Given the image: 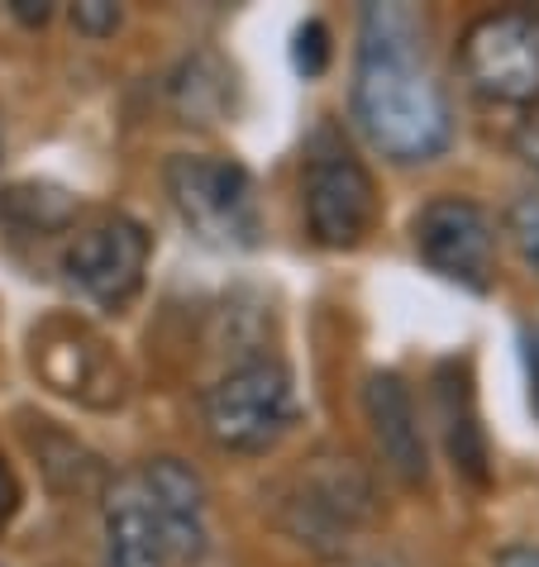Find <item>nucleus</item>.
I'll return each instance as SVG.
<instances>
[{"label":"nucleus","instance_id":"f257e3e1","mask_svg":"<svg viewBox=\"0 0 539 567\" xmlns=\"http://www.w3.org/2000/svg\"><path fill=\"white\" fill-rule=\"evenodd\" d=\"M354 120L391 163H430L449 148L454 115L425 53V20L410 6H368L358 24Z\"/></svg>","mask_w":539,"mask_h":567},{"label":"nucleus","instance_id":"f03ea898","mask_svg":"<svg viewBox=\"0 0 539 567\" xmlns=\"http://www.w3.org/2000/svg\"><path fill=\"white\" fill-rule=\"evenodd\" d=\"M373 519V477L348 453H315L277 501V525L315 554H339Z\"/></svg>","mask_w":539,"mask_h":567},{"label":"nucleus","instance_id":"7ed1b4c3","mask_svg":"<svg viewBox=\"0 0 539 567\" xmlns=\"http://www.w3.org/2000/svg\"><path fill=\"white\" fill-rule=\"evenodd\" d=\"M182 225L211 248H253L263 234L253 177L215 153H172L163 167Z\"/></svg>","mask_w":539,"mask_h":567},{"label":"nucleus","instance_id":"20e7f679","mask_svg":"<svg viewBox=\"0 0 539 567\" xmlns=\"http://www.w3.org/2000/svg\"><path fill=\"white\" fill-rule=\"evenodd\" d=\"M201 420L215 449L267 453L296 424V386L277 358H248L201 396Z\"/></svg>","mask_w":539,"mask_h":567},{"label":"nucleus","instance_id":"39448f33","mask_svg":"<svg viewBox=\"0 0 539 567\" xmlns=\"http://www.w3.org/2000/svg\"><path fill=\"white\" fill-rule=\"evenodd\" d=\"M464 76L478 96L497 105H530L539 101V14L501 10L482 14L464 34Z\"/></svg>","mask_w":539,"mask_h":567},{"label":"nucleus","instance_id":"423d86ee","mask_svg":"<svg viewBox=\"0 0 539 567\" xmlns=\"http://www.w3.org/2000/svg\"><path fill=\"white\" fill-rule=\"evenodd\" d=\"M149 258H153V244H149V229L139 225V219L101 215L96 225H87L72 239L62 267H68V281L91 306L124 310L139 296V287H144Z\"/></svg>","mask_w":539,"mask_h":567},{"label":"nucleus","instance_id":"0eeeda50","mask_svg":"<svg viewBox=\"0 0 539 567\" xmlns=\"http://www.w3.org/2000/svg\"><path fill=\"white\" fill-rule=\"evenodd\" d=\"M416 254L435 267L444 281H458L468 291L491 287L497 267V225L468 196H435L416 215Z\"/></svg>","mask_w":539,"mask_h":567},{"label":"nucleus","instance_id":"6e6552de","mask_svg":"<svg viewBox=\"0 0 539 567\" xmlns=\"http://www.w3.org/2000/svg\"><path fill=\"white\" fill-rule=\"evenodd\" d=\"M306 225L321 248H354L373 234L377 186L348 148H315L306 167Z\"/></svg>","mask_w":539,"mask_h":567},{"label":"nucleus","instance_id":"1a4fd4ad","mask_svg":"<svg viewBox=\"0 0 539 567\" xmlns=\"http://www.w3.org/2000/svg\"><path fill=\"white\" fill-rule=\"evenodd\" d=\"M34 368L58 396L82 401L91 411H110L124 401V368L101 334L72 320H49L34 334Z\"/></svg>","mask_w":539,"mask_h":567},{"label":"nucleus","instance_id":"9d476101","mask_svg":"<svg viewBox=\"0 0 539 567\" xmlns=\"http://www.w3.org/2000/svg\"><path fill=\"white\" fill-rule=\"evenodd\" d=\"M134 477L149 496L167 563L196 567L211 554V492H205V482L182 458H149Z\"/></svg>","mask_w":539,"mask_h":567},{"label":"nucleus","instance_id":"9b49d317","mask_svg":"<svg viewBox=\"0 0 539 567\" xmlns=\"http://www.w3.org/2000/svg\"><path fill=\"white\" fill-rule=\"evenodd\" d=\"M363 411H368L377 453H383L391 477L406 486H425V477H430V453H425V430H420L416 401H410L401 377L373 372L368 386H363Z\"/></svg>","mask_w":539,"mask_h":567},{"label":"nucleus","instance_id":"f8f14e48","mask_svg":"<svg viewBox=\"0 0 539 567\" xmlns=\"http://www.w3.org/2000/svg\"><path fill=\"white\" fill-rule=\"evenodd\" d=\"M101 567H172L163 554V534L153 525L149 496L139 477H120L105 492V548Z\"/></svg>","mask_w":539,"mask_h":567},{"label":"nucleus","instance_id":"ddd939ff","mask_svg":"<svg viewBox=\"0 0 539 567\" xmlns=\"http://www.w3.org/2000/svg\"><path fill=\"white\" fill-rule=\"evenodd\" d=\"M172 96L186 120H215L220 105H225V68L215 58H192L172 82Z\"/></svg>","mask_w":539,"mask_h":567},{"label":"nucleus","instance_id":"4468645a","mask_svg":"<svg viewBox=\"0 0 539 567\" xmlns=\"http://www.w3.org/2000/svg\"><path fill=\"white\" fill-rule=\"evenodd\" d=\"M506 234H511V244L520 248V258L539 272V196H520L516 206L506 210Z\"/></svg>","mask_w":539,"mask_h":567},{"label":"nucleus","instance_id":"2eb2a0df","mask_svg":"<svg viewBox=\"0 0 539 567\" xmlns=\"http://www.w3.org/2000/svg\"><path fill=\"white\" fill-rule=\"evenodd\" d=\"M296 72H306V76H321L325 72V62H329V29L321 20H306L296 29Z\"/></svg>","mask_w":539,"mask_h":567},{"label":"nucleus","instance_id":"dca6fc26","mask_svg":"<svg viewBox=\"0 0 539 567\" xmlns=\"http://www.w3.org/2000/svg\"><path fill=\"white\" fill-rule=\"evenodd\" d=\"M120 6H110V0H82V6H72V24H77V34H87V39H110L120 29Z\"/></svg>","mask_w":539,"mask_h":567},{"label":"nucleus","instance_id":"f3484780","mask_svg":"<svg viewBox=\"0 0 539 567\" xmlns=\"http://www.w3.org/2000/svg\"><path fill=\"white\" fill-rule=\"evenodd\" d=\"M520 349H526V372H530V405L539 415V324H526L520 334Z\"/></svg>","mask_w":539,"mask_h":567},{"label":"nucleus","instance_id":"a211bd4d","mask_svg":"<svg viewBox=\"0 0 539 567\" xmlns=\"http://www.w3.org/2000/svg\"><path fill=\"white\" fill-rule=\"evenodd\" d=\"M14 511H20V486H14V472L6 467V458H0V529L10 525Z\"/></svg>","mask_w":539,"mask_h":567},{"label":"nucleus","instance_id":"6ab92c4d","mask_svg":"<svg viewBox=\"0 0 539 567\" xmlns=\"http://www.w3.org/2000/svg\"><path fill=\"white\" fill-rule=\"evenodd\" d=\"M491 567H539V544H511V548H501Z\"/></svg>","mask_w":539,"mask_h":567},{"label":"nucleus","instance_id":"aec40b11","mask_svg":"<svg viewBox=\"0 0 539 567\" xmlns=\"http://www.w3.org/2000/svg\"><path fill=\"white\" fill-rule=\"evenodd\" d=\"M516 148H520V157H526V163L539 172V120H530L526 130L516 134Z\"/></svg>","mask_w":539,"mask_h":567},{"label":"nucleus","instance_id":"412c9836","mask_svg":"<svg viewBox=\"0 0 539 567\" xmlns=\"http://www.w3.org/2000/svg\"><path fill=\"white\" fill-rule=\"evenodd\" d=\"M14 20H24V24H43L49 20V6H43V0H14Z\"/></svg>","mask_w":539,"mask_h":567},{"label":"nucleus","instance_id":"4be33fe9","mask_svg":"<svg viewBox=\"0 0 539 567\" xmlns=\"http://www.w3.org/2000/svg\"><path fill=\"white\" fill-rule=\"evenodd\" d=\"M0 148H6V134H0Z\"/></svg>","mask_w":539,"mask_h":567}]
</instances>
